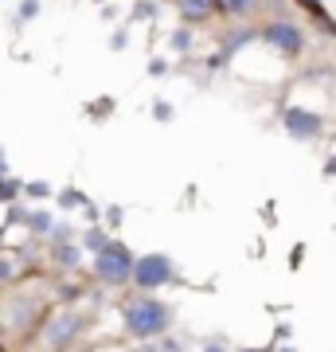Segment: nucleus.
I'll use <instances>...</instances> for the list:
<instances>
[{"label": "nucleus", "mask_w": 336, "mask_h": 352, "mask_svg": "<svg viewBox=\"0 0 336 352\" xmlns=\"http://www.w3.org/2000/svg\"><path fill=\"white\" fill-rule=\"evenodd\" d=\"M122 321L137 340H157L172 325V309H168V302H157V298H137V302L125 305Z\"/></svg>", "instance_id": "1"}, {"label": "nucleus", "mask_w": 336, "mask_h": 352, "mask_svg": "<svg viewBox=\"0 0 336 352\" xmlns=\"http://www.w3.org/2000/svg\"><path fill=\"white\" fill-rule=\"evenodd\" d=\"M133 251L125 247V243H106L98 254H94V278L106 282V286H125V282H133Z\"/></svg>", "instance_id": "2"}, {"label": "nucleus", "mask_w": 336, "mask_h": 352, "mask_svg": "<svg viewBox=\"0 0 336 352\" xmlns=\"http://www.w3.org/2000/svg\"><path fill=\"white\" fill-rule=\"evenodd\" d=\"M164 282H172V263H168V254H141L137 263H133V286L141 289H161Z\"/></svg>", "instance_id": "3"}, {"label": "nucleus", "mask_w": 336, "mask_h": 352, "mask_svg": "<svg viewBox=\"0 0 336 352\" xmlns=\"http://www.w3.org/2000/svg\"><path fill=\"white\" fill-rule=\"evenodd\" d=\"M82 325H87V317L82 314H75V309H59V314L43 325V340H47L51 349H67V344L82 333Z\"/></svg>", "instance_id": "4"}, {"label": "nucleus", "mask_w": 336, "mask_h": 352, "mask_svg": "<svg viewBox=\"0 0 336 352\" xmlns=\"http://www.w3.org/2000/svg\"><path fill=\"white\" fill-rule=\"evenodd\" d=\"M262 39L266 43H274L282 55H301V28L298 24H289V20H270V24L262 28Z\"/></svg>", "instance_id": "5"}, {"label": "nucleus", "mask_w": 336, "mask_h": 352, "mask_svg": "<svg viewBox=\"0 0 336 352\" xmlns=\"http://www.w3.org/2000/svg\"><path fill=\"white\" fill-rule=\"evenodd\" d=\"M282 126H286V133H293V138H317L321 133V118L309 110H298V106H289L286 118H282Z\"/></svg>", "instance_id": "6"}, {"label": "nucleus", "mask_w": 336, "mask_h": 352, "mask_svg": "<svg viewBox=\"0 0 336 352\" xmlns=\"http://www.w3.org/2000/svg\"><path fill=\"white\" fill-rule=\"evenodd\" d=\"M172 4H176V12L184 16L188 24H208L215 12H223L219 0H172Z\"/></svg>", "instance_id": "7"}, {"label": "nucleus", "mask_w": 336, "mask_h": 352, "mask_svg": "<svg viewBox=\"0 0 336 352\" xmlns=\"http://www.w3.org/2000/svg\"><path fill=\"white\" fill-rule=\"evenodd\" d=\"M51 254H55V263H59L63 270H75V266H78V258H82V251H78V247H75L71 239L55 243V247H51Z\"/></svg>", "instance_id": "8"}, {"label": "nucleus", "mask_w": 336, "mask_h": 352, "mask_svg": "<svg viewBox=\"0 0 336 352\" xmlns=\"http://www.w3.org/2000/svg\"><path fill=\"white\" fill-rule=\"evenodd\" d=\"M301 8H305V12L313 16V20H317V28H321V32H328V36H336V20L328 12H324V4L321 0H298Z\"/></svg>", "instance_id": "9"}, {"label": "nucleus", "mask_w": 336, "mask_h": 352, "mask_svg": "<svg viewBox=\"0 0 336 352\" xmlns=\"http://www.w3.org/2000/svg\"><path fill=\"white\" fill-rule=\"evenodd\" d=\"M219 8H223L227 16H235V20H247V16L258 8V0H219Z\"/></svg>", "instance_id": "10"}, {"label": "nucleus", "mask_w": 336, "mask_h": 352, "mask_svg": "<svg viewBox=\"0 0 336 352\" xmlns=\"http://www.w3.org/2000/svg\"><path fill=\"white\" fill-rule=\"evenodd\" d=\"M24 223L36 231V235H51V227H55V219H51V212H27Z\"/></svg>", "instance_id": "11"}, {"label": "nucleus", "mask_w": 336, "mask_h": 352, "mask_svg": "<svg viewBox=\"0 0 336 352\" xmlns=\"http://www.w3.org/2000/svg\"><path fill=\"white\" fill-rule=\"evenodd\" d=\"M157 16H161V4H157V0H137L129 20H133V24H141V20H157Z\"/></svg>", "instance_id": "12"}, {"label": "nucleus", "mask_w": 336, "mask_h": 352, "mask_svg": "<svg viewBox=\"0 0 336 352\" xmlns=\"http://www.w3.org/2000/svg\"><path fill=\"white\" fill-rule=\"evenodd\" d=\"M24 270H20V258L8 251H0V282H12V278H20Z\"/></svg>", "instance_id": "13"}, {"label": "nucleus", "mask_w": 336, "mask_h": 352, "mask_svg": "<svg viewBox=\"0 0 336 352\" xmlns=\"http://www.w3.org/2000/svg\"><path fill=\"white\" fill-rule=\"evenodd\" d=\"M168 47H172L176 55H184V51H192V28H176L172 36H168Z\"/></svg>", "instance_id": "14"}, {"label": "nucleus", "mask_w": 336, "mask_h": 352, "mask_svg": "<svg viewBox=\"0 0 336 352\" xmlns=\"http://www.w3.org/2000/svg\"><path fill=\"white\" fill-rule=\"evenodd\" d=\"M106 243H110V239H106V231H98V227H90L87 235H82V247H87V251H94V254H98Z\"/></svg>", "instance_id": "15"}, {"label": "nucleus", "mask_w": 336, "mask_h": 352, "mask_svg": "<svg viewBox=\"0 0 336 352\" xmlns=\"http://www.w3.org/2000/svg\"><path fill=\"white\" fill-rule=\"evenodd\" d=\"M82 204H87V196H82L78 188H63L59 192V208H82Z\"/></svg>", "instance_id": "16"}, {"label": "nucleus", "mask_w": 336, "mask_h": 352, "mask_svg": "<svg viewBox=\"0 0 336 352\" xmlns=\"http://www.w3.org/2000/svg\"><path fill=\"white\" fill-rule=\"evenodd\" d=\"M39 16V0H20V8H16V20L27 24V20H36Z\"/></svg>", "instance_id": "17"}, {"label": "nucleus", "mask_w": 336, "mask_h": 352, "mask_svg": "<svg viewBox=\"0 0 336 352\" xmlns=\"http://www.w3.org/2000/svg\"><path fill=\"white\" fill-rule=\"evenodd\" d=\"M153 118H157V122H172V102L157 98L153 102Z\"/></svg>", "instance_id": "18"}, {"label": "nucleus", "mask_w": 336, "mask_h": 352, "mask_svg": "<svg viewBox=\"0 0 336 352\" xmlns=\"http://www.w3.org/2000/svg\"><path fill=\"white\" fill-rule=\"evenodd\" d=\"M87 110H90V113H94V118H106V113H110V110H113V102H110V98H98V102H90Z\"/></svg>", "instance_id": "19"}, {"label": "nucleus", "mask_w": 336, "mask_h": 352, "mask_svg": "<svg viewBox=\"0 0 336 352\" xmlns=\"http://www.w3.org/2000/svg\"><path fill=\"white\" fill-rule=\"evenodd\" d=\"M27 196H32V200H43V196H51V188L43 180H32V184H27Z\"/></svg>", "instance_id": "20"}, {"label": "nucleus", "mask_w": 336, "mask_h": 352, "mask_svg": "<svg viewBox=\"0 0 336 352\" xmlns=\"http://www.w3.org/2000/svg\"><path fill=\"white\" fill-rule=\"evenodd\" d=\"M71 235H75V231H71V223H55V227H51V239H55V243L71 239Z\"/></svg>", "instance_id": "21"}, {"label": "nucleus", "mask_w": 336, "mask_h": 352, "mask_svg": "<svg viewBox=\"0 0 336 352\" xmlns=\"http://www.w3.org/2000/svg\"><path fill=\"white\" fill-rule=\"evenodd\" d=\"M122 219H125V212L117 208V204H113V208H106V223H110V227H122Z\"/></svg>", "instance_id": "22"}, {"label": "nucleus", "mask_w": 336, "mask_h": 352, "mask_svg": "<svg viewBox=\"0 0 336 352\" xmlns=\"http://www.w3.org/2000/svg\"><path fill=\"white\" fill-rule=\"evenodd\" d=\"M125 43H129V32H125V28H122V32H113V36H110V51H122Z\"/></svg>", "instance_id": "23"}, {"label": "nucleus", "mask_w": 336, "mask_h": 352, "mask_svg": "<svg viewBox=\"0 0 336 352\" xmlns=\"http://www.w3.org/2000/svg\"><path fill=\"white\" fill-rule=\"evenodd\" d=\"M82 215H87V223H98V215H102V208H98V204H82Z\"/></svg>", "instance_id": "24"}, {"label": "nucleus", "mask_w": 336, "mask_h": 352, "mask_svg": "<svg viewBox=\"0 0 336 352\" xmlns=\"http://www.w3.org/2000/svg\"><path fill=\"white\" fill-rule=\"evenodd\" d=\"M145 71H149V75H164V71H168V59H149Z\"/></svg>", "instance_id": "25"}, {"label": "nucleus", "mask_w": 336, "mask_h": 352, "mask_svg": "<svg viewBox=\"0 0 336 352\" xmlns=\"http://www.w3.org/2000/svg\"><path fill=\"white\" fill-rule=\"evenodd\" d=\"M0 173H8V161H4V149H0Z\"/></svg>", "instance_id": "26"}, {"label": "nucleus", "mask_w": 336, "mask_h": 352, "mask_svg": "<svg viewBox=\"0 0 336 352\" xmlns=\"http://www.w3.org/2000/svg\"><path fill=\"white\" fill-rule=\"evenodd\" d=\"M203 352H223V344H208V349H203Z\"/></svg>", "instance_id": "27"}, {"label": "nucleus", "mask_w": 336, "mask_h": 352, "mask_svg": "<svg viewBox=\"0 0 336 352\" xmlns=\"http://www.w3.org/2000/svg\"><path fill=\"white\" fill-rule=\"evenodd\" d=\"M94 4H106V0H94Z\"/></svg>", "instance_id": "28"}, {"label": "nucleus", "mask_w": 336, "mask_h": 352, "mask_svg": "<svg viewBox=\"0 0 336 352\" xmlns=\"http://www.w3.org/2000/svg\"><path fill=\"white\" fill-rule=\"evenodd\" d=\"M282 352H293V349H282Z\"/></svg>", "instance_id": "29"}]
</instances>
